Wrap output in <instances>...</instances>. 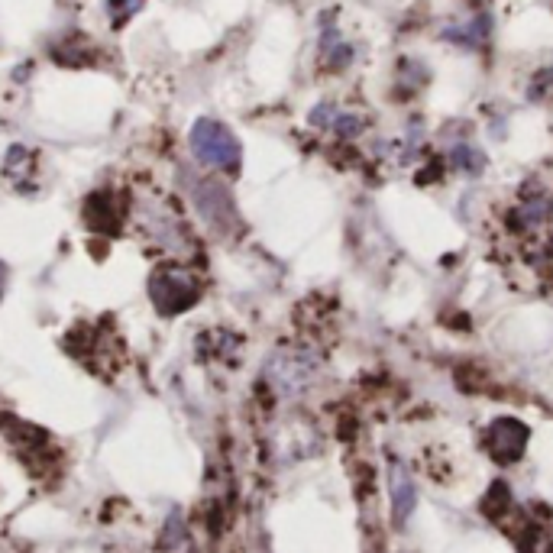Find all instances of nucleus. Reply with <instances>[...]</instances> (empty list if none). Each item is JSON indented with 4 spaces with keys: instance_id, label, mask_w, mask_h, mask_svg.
I'll return each mask as SVG.
<instances>
[{
    "instance_id": "obj_1",
    "label": "nucleus",
    "mask_w": 553,
    "mask_h": 553,
    "mask_svg": "<svg viewBox=\"0 0 553 553\" xmlns=\"http://www.w3.org/2000/svg\"><path fill=\"white\" fill-rule=\"evenodd\" d=\"M191 152H195V159L201 165L220 172H237L243 156L240 140L217 120H198L191 127Z\"/></svg>"
},
{
    "instance_id": "obj_2",
    "label": "nucleus",
    "mask_w": 553,
    "mask_h": 553,
    "mask_svg": "<svg viewBox=\"0 0 553 553\" xmlns=\"http://www.w3.org/2000/svg\"><path fill=\"white\" fill-rule=\"evenodd\" d=\"M149 298L165 317L182 314L201 298V282L185 266H159L149 279Z\"/></svg>"
},
{
    "instance_id": "obj_3",
    "label": "nucleus",
    "mask_w": 553,
    "mask_h": 553,
    "mask_svg": "<svg viewBox=\"0 0 553 553\" xmlns=\"http://www.w3.org/2000/svg\"><path fill=\"white\" fill-rule=\"evenodd\" d=\"M317 376V356L311 350H279L266 363V379L279 395H298Z\"/></svg>"
},
{
    "instance_id": "obj_4",
    "label": "nucleus",
    "mask_w": 553,
    "mask_h": 553,
    "mask_svg": "<svg viewBox=\"0 0 553 553\" xmlns=\"http://www.w3.org/2000/svg\"><path fill=\"white\" fill-rule=\"evenodd\" d=\"M528 437L531 431L524 427L521 421L515 418H502V421H495L489 427V434H486V447L489 453L495 456L499 463H515L524 456V447H528Z\"/></svg>"
},
{
    "instance_id": "obj_5",
    "label": "nucleus",
    "mask_w": 553,
    "mask_h": 553,
    "mask_svg": "<svg viewBox=\"0 0 553 553\" xmlns=\"http://www.w3.org/2000/svg\"><path fill=\"white\" fill-rule=\"evenodd\" d=\"M191 198H195L198 211L204 214V220L214 230H227L233 224V201L220 182H211V178H207V182H198L195 191H191Z\"/></svg>"
},
{
    "instance_id": "obj_6",
    "label": "nucleus",
    "mask_w": 553,
    "mask_h": 553,
    "mask_svg": "<svg viewBox=\"0 0 553 553\" xmlns=\"http://www.w3.org/2000/svg\"><path fill=\"white\" fill-rule=\"evenodd\" d=\"M389 489H392V508H395V521L402 524L411 518L414 505H418V489H414V479L402 463H392L389 469Z\"/></svg>"
},
{
    "instance_id": "obj_7",
    "label": "nucleus",
    "mask_w": 553,
    "mask_h": 553,
    "mask_svg": "<svg viewBox=\"0 0 553 553\" xmlns=\"http://www.w3.org/2000/svg\"><path fill=\"white\" fill-rule=\"evenodd\" d=\"M553 214L550 207V198L547 195H531L528 201H524L518 211H515V227L518 230H537L541 224H547Z\"/></svg>"
},
{
    "instance_id": "obj_8",
    "label": "nucleus",
    "mask_w": 553,
    "mask_h": 553,
    "mask_svg": "<svg viewBox=\"0 0 553 553\" xmlns=\"http://www.w3.org/2000/svg\"><path fill=\"white\" fill-rule=\"evenodd\" d=\"M450 162H453V169L469 172V175L482 172V152H476L473 146H466V143H460L450 152Z\"/></svg>"
},
{
    "instance_id": "obj_9",
    "label": "nucleus",
    "mask_w": 553,
    "mask_h": 553,
    "mask_svg": "<svg viewBox=\"0 0 553 553\" xmlns=\"http://www.w3.org/2000/svg\"><path fill=\"white\" fill-rule=\"evenodd\" d=\"M143 4H146V0H107L110 23H114L117 30H120L123 23H127L130 17H136V13L143 10Z\"/></svg>"
},
{
    "instance_id": "obj_10",
    "label": "nucleus",
    "mask_w": 553,
    "mask_h": 553,
    "mask_svg": "<svg viewBox=\"0 0 553 553\" xmlns=\"http://www.w3.org/2000/svg\"><path fill=\"white\" fill-rule=\"evenodd\" d=\"M330 130L340 133V136H356L359 130H363V120H359L356 114H337L334 123H330Z\"/></svg>"
},
{
    "instance_id": "obj_11",
    "label": "nucleus",
    "mask_w": 553,
    "mask_h": 553,
    "mask_svg": "<svg viewBox=\"0 0 553 553\" xmlns=\"http://www.w3.org/2000/svg\"><path fill=\"white\" fill-rule=\"evenodd\" d=\"M547 85H553V68H547V72H541V75H537L534 88H531V98H534V101H537V98H544V94L550 91Z\"/></svg>"
},
{
    "instance_id": "obj_12",
    "label": "nucleus",
    "mask_w": 553,
    "mask_h": 553,
    "mask_svg": "<svg viewBox=\"0 0 553 553\" xmlns=\"http://www.w3.org/2000/svg\"><path fill=\"white\" fill-rule=\"evenodd\" d=\"M4 282H7V266L0 262V295H4Z\"/></svg>"
}]
</instances>
